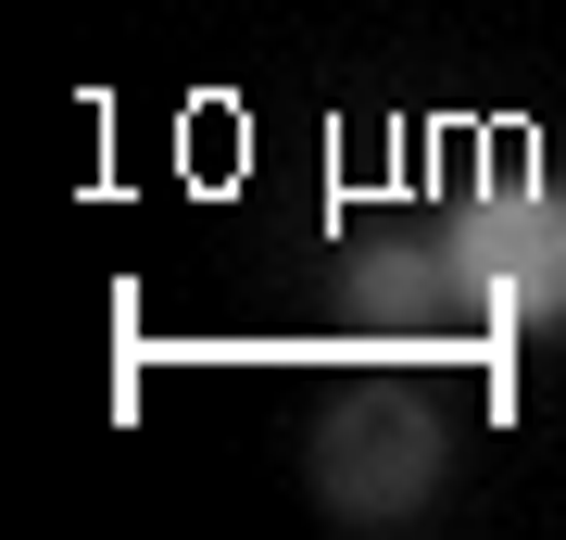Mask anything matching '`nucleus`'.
<instances>
[{"label": "nucleus", "mask_w": 566, "mask_h": 540, "mask_svg": "<svg viewBox=\"0 0 566 540\" xmlns=\"http://www.w3.org/2000/svg\"><path fill=\"white\" fill-rule=\"evenodd\" d=\"M453 301H479L491 327H554L566 315V189H491L441 226Z\"/></svg>", "instance_id": "nucleus-1"}, {"label": "nucleus", "mask_w": 566, "mask_h": 540, "mask_svg": "<svg viewBox=\"0 0 566 540\" xmlns=\"http://www.w3.org/2000/svg\"><path fill=\"white\" fill-rule=\"evenodd\" d=\"M428 478H441V441H428L416 402L365 390L340 402V415L315 427V490L340 502V516H403V502H428Z\"/></svg>", "instance_id": "nucleus-2"}, {"label": "nucleus", "mask_w": 566, "mask_h": 540, "mask_svg": "<svg viewBox=\"0 0 566 540\" xmlns=\"http://www.w3.org/2000/svg\"><path fill=\"white\" fill-rule=\"evenodd\" d=\"M353 289H365L378 327H403V315H428V289H453V264L441 252H378V264H353Z\"/></svg>", "instance_id": "nucleus-3"}]
</instances>
